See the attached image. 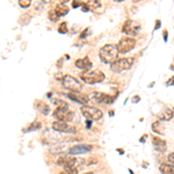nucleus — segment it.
I'll return each mask as SVG.
<instances>
[{
	"instance_id": "f257e3e1",
	"label": "nucleus",
	"mask_w": 174,
	"mask_h": 174,
	"mask_svg": "<svg viewBox=\"0 0 174 174\" xmlns=\"http://www.w3.org/2000/svg\"><path fill=\"white\" fill-rule=\"evenodd\" d=\"M117 56H118V51L116 45L114 44H106L99 51V57L101 59V62H103L105 64H113L117 59Z\"/></svg>"
},
{
	"instance_id": "f03ea898",
	"label": "nucleus",
	"mask_w": 174,
	"mask_h": 174,
	"mask_svg": "<svg viewBox=\"0 0 174 174\" xmlns=\"http://www.w3.org/2000/svg\"><path fill=\"white\" fill-rule=\"evenodd\" d=\"M105 73L99 71V70H95V71H85L82 73H80V79L88 84V85H94V84H97V82H102L105 80Z\"/></svg>"
},
{
	"instance_id": "7ed1b4c3",
	"label": "nucleus",
	"mask_w": 174,
	"mask_h": 174,
	"mask_svg": "<svg viewBox=\"0 0 174 174\" xmlns=\"http://www.w3.org/2000/svg\"><path fill=\"white\" fill-rule=\"evenodd\" d=\"M56 163H57V165L63 166L64 168H77L78 166L85 165V159L70 157V155H64V157H59Z\"/></svg>"
},
{
	"instance_id": "20e7f679",
	"label": "nucleus",
	"mask_w": 174,
	"mask_h": 174,
	"mask_svg": "<svg viewBox=\"0 0 174 174\" xmlns=\"http://www.w3.org/2000/svg\"><path fill=\"white\" fill-rule=\"evenodd\" d=\"M132 64H134V58H120V59H116L112 64L110 69L114 72H122V71H127L131 69Z\"/></svg>"
},
{
	"instance_id": "39448f33",
	"label": "nucleus",
	"mask_w": 174,
	"mask_h": 174,
	"mask_svg": "<svg viewBox=\"0 0 174 174\" xmlns=\"http://www.w3.org/2000/svg\"><path fill=\"white\" fill-rule=\"evenodd\" d=\"M62 82H63V86H64L65 88H67L69 91H71V92L80 93L81 90H82V85L78 81L76 78L71 77V76H69V74H66V76L63 77Z\"/></svg>"
},
{
	"instance_id": "423d86ee",
	"label": "nucleus",
	"mask_w": 174,
	"mask_h": 174,
	"mask_svg": "<svg viewBox=\"0 0 174 174\" xmlns=\"http://www.w3.org/2000/svg\"><path fill=\"white\" fill-rule=\"evenodd\" d=\"M80 110H81L82 115L91 121H97V120L102 118V116H103V113L100 109L92 107V106H82Z\"/></svg>"
},
{
	"instance_id": "0eeeda50",
	"label": "nucleus",
	"mask_w": 174,
	"mask_h": 174,
	"mask_svg": "<svg viewBox=\"0 0 174 174\" xmlns=\"http://www.w3.org/2000/svg\"><path fill=\"white\" fill-rule=\"evenodd\" d=\"M135 45H136L135 39H132V37H124V39H122L118 42V44L116 45V48H117L118 54H127V52L131 51L135 48Z\"/></svg>"
},
{
	"instance_id": "6e6552de",
	"label": "nucleus",
	"mask_w": 174,
	"mask_h": 174,
	"mask_svg": "<svg viewBox=\"0 0 174 174\" xmlns=\"http://www.w3.org/2000/svg\"><path fill=\"white\" fill-rule=\"evenodd\" d=\"M140 30V23L134 20H127L122 27V32L129 36H136Z\"/></svg>"
},
{
	"instance_id": "1a4fd4ad",
	"label": "nucleus",
	"mask_w": 174,
	"mask_h": 174,
	"mask_svg": "<svg viewBox=\"0 0 174 174\" xmlns=\"http://www.w3.org/2000/svg\"><path fill=\"white\" fill-rule=\"evenodd\" d=\"M52 129L56 132H64V134H77V128L65 123V122H54L52 123Z\"/></svg>"
},
{
	"instance_id": "9d476101",
	"label": "nucleus",
	"mask_w": 174,
	"mask_h": 174,
	"mask_svg": "<svg viewBox=\"0 0 174 174\" xmlns=\"http://www.w3.org/2000/svg\"><path fill=\"white\" fill-rule=\"evenodd\" d=\"M55 118H57L58 122H71L74 118V113L73 112H69L67 109H59L56 108V110L54 112Z\"/></svg>"
},
{
	"instance_id": "9b49d317",
	"label": "nucleus",
	"mask_w": 174,
	"mask_h": 174,
	"mask_svg": "<svg viewBox=\"0 0 174 174\" xmlns=\"http://www.w3.org/2000/svg\"><path fill=\"white\" fill-rule=\"evenodd\" d=\"M88 99H93L94 101H97V103H101V105H112L115 100V97H112V95H108V94H103V93H99V92H94L92 93Z\"/></svg>"
},
{
	"instance_id": "f8f14e48",
	"label": "nucleus",
	"mask_w": 174,
	"mask_h": 174,
	"mask_svg": "<svg viewBox=\"0 0 174 174\" xmlns=\"http://www.w3.org/2000/svg\"><path fill=\"white\" fill-rule=\"evenodd\" d=\"M93 149H94L93 145H90V144H80V145L72 146L69 150V153L70 155H85V153L91 152Z\"/></svg>"
},
{
	"instance_id": "ddd939ff",
	"label": "nucleus",
	"mask_w": 174,
	"mask_h": 174,
	"mask_svg": "<svg viewBox=\"0 0 174 174\" xmlns=\"http://www.w3.org/2000/svg\"><path fill=\"white\" fill-rule=\"evenodd\" d=\"M76 66L80 70H85V71H88L90 69H92L93 64L91 62V59L88 57H84V58H79L76 60Z\"/></svg>"
},
{
	"instance_id": "4468645a",
	"label": "nucleus",
	"mask_w": 174,
	"mask_h": 174,
	"mask_svg": "<svg viewBox=\"0 0 174 174\" xmlns=\"http://www.w3.org/2000/svg\"><path fill=\"white\" fill-rule=\"evenodd\" d=\"M66 97L73 101H77L79 103H82L84 106H87V103L90 102V99L87 95H84V94H80V93H69V94H65Z\"/></svg>"
},
{
	"instance_id": "2eb2a0df",
	"label": "nucleus",
	"mask_w": 174,
	"mask_h": 174,
	"mask_svg": "<svg viewBox=\"0 0 174 174\" xmlns=\"http://www.w3.org/2000/svg\"><path fill=\"white\" fill-rule=\"evenodd\" d=\"M152 143L155 145V150L157 152H165L167 150V145H166V142L158 138V137H153L152 138Z\"/></svg>"
},
{
	"instance_id": "dca6fc26",
	"label": "nucleus",
	"mask_w": 174,
	"mask_h": 174,
	"mask_svg": "<svg viewBox=\"0 0 174 174\" xmlns=\"http://www.w3.org/2000/svg\"><path fill=\"white\" fill-rule=\"evenodd\" d=\"M100 6H101L100 1H94V0H91V1H87L86 4H82V11H84V12L97 11Z\"/></svg>"
},
{
	"instance_id": "f3484780",
	"label": "nucleus",
	"mask_w": 174,
	"mask_h": 174,
	"mask_svg": "<svg viewBox=\"0 0 174 174\" xmlns=\"http://www.w3.org/2000/svg\"><path fill=\"white\" fill-rule=\"evenodd\" d=\"M54 11H55V13L57 14V16L59 18V16H64V15H66L69 13V7L66 6V4L60 2V4H58L57 7Z\"/></svg>"
},
{
	"instance_id": "a211bd4d",
	"label": "nucleus",
	"mask_w": 174,
	"mask_h": 174,
	"mask_svg": "<svg viewBox=\"0 0 174 174\" xmlns=\"http://www.w3.org/2000/svg\"><path fill=\"white\" fill-rule=\"evenodd\" d=\"M159 171L163 174H174V167L171 164H161L159 166Z\"/></svg>"
},
{
	"instance_id": "6ab92c4d",
	"label": "nucleus",
	"mask_w": 174,
	"mask_h": 174,
	"mask_svg": "<svg viewBox=\"0 0 174 174\" xmlns=\"http://www.w3.org/2000/svg\"><path fill=\"white\" fill-rule=\"evenodd\" d=\"M159 117H160L161 121H170V120L173 118V110L170 109V108H166V109L159 115Z\"/></svg>"
},
{
	"instance_id": "aec40b11",
	"label": "nucleus",
	"mask_w": 174,
	"mask_h": 174,
	"mask_svg": "<svg viewBox=\"0 0 174 174\" xmlns=\"http://www.w3.org/2000/svg\"><path fill=\"white\" fill-rule=\"evenodd\" d=\"M152 130L155 131V134H159V135H164L165 134V129H164L161 122H155L152 124Z\"/></svg>"
},
{
	"instance_id": "412c9836",
	"label": "nucleus",
	"mask_w": 174,
	"mask_h": 174,
	"mask_svg": "<svg viewBox=\"0 0 174 174\" xmlns=\"http://www.w3.org/2000/svg\"><path fill=\"white\" fill-rule=\"evenodd\" d=\"M36 107H37L39 110H41V113H42L43 115H48V114H49V112H50V108H49V106H48L47 103L42 102V101H39V102H37V103H36Z\"/></svg>"
},
{
	"instance_id": "4be33fe9",
	"label": "nucleus",
	"mask_w": 174,
	"mask_h": 174,
	"mask_svg": "<svg viewBox=\"0 0 174 174\" xmlns=\"http://www.w3.org/2000/svg\"><path fill=\"white\" fill-rule=\"evenodd\" d=\"M52 102H54L55 105H57V108H59V109H67V108H69V105H67L65 101H62V100H59V99L52 100Z\"/></svg>"
},
{
	"instance_id": "5701e85b",
	"label": "nucleus",
	"mask_w": 174,
	"mask_h": 174,
	"mask_svg": "<svg viewBox=\"0 0 174 174\" xmlns=\"http://www.w3.org/2000/svg\"><path fill=\"white\" fill-rule=\"evenodd\" d=\"M32 19V16L29 15V14H23V15H21L19 19V23L20 24H22V26H26V24H28L29 23V21Z\"/></svg>"
},
{
	"instance_id": "b1692460",
	"label": "nucleus",
	"mask_w": 174,
	"mask_h": 174,
	"mask_svg": "<svg viewBox=\"0 0 174 174\" xmlns=\"http://www.w3.org/2000/svg\"><path fill=\"white\" fill-rule=\"evenodd\" d=\"M41 127H42V124H41V122H34L32 125H29V128L28 129H26V132H28V131H35V130H39L41 129Z\"/></svg>"
},
{
	"instance_id": "393cba45",
	"label": "nucleus",
	"mask_w": 174,
	"mask_h": 174,
	"mask_svg": "<svg viewBox=\"0 0 174 174\" xmlns=\"http://www.w3.org/2000/svg\"><path fill=\"white\" fill-rule=\"evenodd\" d=\"M58 33H60V34H66L67 33V23L66 22L60 23V26L58 27Z\"/></svg>"
},
{
	"instance_id": "a878e982",
	"label": "nucleus",
	"mask_w": 174,
	"mask_h": 174,
	"mask_svg": "<svg viewBox=\"0 0 174 174\" xmlns=\"http://www.w3.org/2000/svg\"><path fill=\"white\" fill-rule=\"evenodd\" d=\"M30 4H32V1H30V0H20L19 1V5L21 6V7H23V8L29 7V6H30Z\"/></svg>"
},
{
	"instance_id": "bb28decb",
	"label": "nucleus",
	"mask_w": 174,
	"mask_h": 174,
	"mask_svg": "<svg viewBox=\"0 0 174 174\" xmlns=\"http://www.w3.org/2000/svg\"><path fill=\"white\" fill-rule=\"evenodd\" d=\"M49 19L51 20V21H54V22H56L58 20V16H57V14L55 13V11H50V12H49Z\"/></svg>"
},
{
	"instance_id": "cd10ccee",
	"label": "nucleus",
	"mask_w": 174,
	"mask_h": 174,
	"mask_svg": "<svg viewBox=\"0 0 174 174\" xmlns=\"http://www.w3.org/2000/svg\"><path fill=\"white\" fill-rule=\"evenodd\" d=\"M167 160L170 161V164H171V165H173V161H174V153L173 152H171V153L168 155V157H167Z\"/></svg>"
},
{
	"instance_id": "c85d7f7f",
	"label": "nucleus",
	"mask_w": 174,
	"mask_h": 174,
	"mask_svg": "<svg viewBox=\"0 0 174 174\" xmlns=\"http://www.w3.org/2000/svg\"><path fill=\"white\" fill-rule=\"evenodd\" d=\"M80 6H82V2L81 1H72V7L77 8V7H80Z\"/></svg>"
},
{
	"instance_id": "c756f323",
	"label": "nucleus",
	"mask_w": 174,
	"mask_h": 174,
	"mask_svg": "<svg viewBox=\"0 0 174 174\" xmlns=\"http://www.w3.org/2000/svg\"><path fill=\"white\" fill-rule=\"evenodd\" d=\"M90 33H91V32H90V28H87V29H86V30H84V33L80 35V39H85V36H87Z\"/></svg>"
},
{
	"instance_id": "7c9ffc66",
	"label": "nucleus",
	"mask_w": 174,
	"mask_h": 174,
	"mask_svg": "<svg viewBox=\"0 0 174 174\" xmlns=\"http://www.w3.org/2000/svg\"><path fill=\"white\" fill-rule=\"evenodd\" d=\"M63 77H64V76H63L62 73H57V74L55 76V78H56L57 80H63Z\"/></svg>"
},
{
	"instance_id": "2f4dec72",
	"label": "nucleus",
	"mask_w": 174,
	"mask_h": 174,
	"mask_svg": "<svg viewBox=\"0 0 174 174\" xmlns=\"http://www.w3.org/2000/svg\"><path fill=\"white\" fill-rule=\"evenodd\" d=\"M86 122H87V124H86L87 129H91V127H92V121H91V120H87Z\"/></svg>"
},
{
	"instance_id": "473e14b6",
	"label": "nucleus",
	"mask_w": 174,
	"mask_h": 174,
	"mask_svg": "<svg viewBox=\"0 0 174 174\" xmlns=\"http://www.w3.org/2000/svg\"><path fill=\"white\" fill-rule=\"evenodd\" d=\"M172 85H173V77H172L171 79H170V80H168V81H167V86H172Z\"/></svg>"
},
{
	"instance_id": "72a5a7b5",
	"label": "nucleus",
	"mask_w": 174,
	"mask_h": 174,
	"mask_svg": "<svg viewBox=\"0 0 174 174\" xmlns=\"http://www.w3.org/2000/svg\"><path fill=\"white\" fill-rule=\"evenodd\" d=\"M161 23H160V21L159 20H157V23H155V30H157L158 28H159V26H160Z\"/></svg>"
},
{
	"instance_id": "f704fd0d",
	"label": "nucleus",
	"mask_w": 174,
	"mask_h": 174,
	"mask_svg": "<svg viewBox=\"0 0 174 174\" xmlns=\"http://www.w3.org/2000/svg\"><path fill=\"white\" fill-rule=\"evenodd\" d=\"M164 39H165V42L167 41V32H166V30L164 32Z\"/></svg>"
},
{
	"instance_id": "c9c22d12",
	"label": "nucleus",
	"mask_w": 174,
	"mask_h": 174,
	"mask_svg": "<svg viewBox=\"0 0 174 174\" xmlns=\"http://www.w3.org/2000/svg\"><path fill=\"white\" fill-rule=\"evenodd\" d=\"M62 63H63V59H60V60H59V62H58V63H57V66H58V67H60V65H62Z\"/></svg>"
},
{
	"instance_id": "e433bc0d",
	"label": "nucleus",
	"mask_w": 174,
	"mask_h": 174,
	"mask_svg": "<svg viewBox=\"0 0 174 174\" xmlns=\"http://www.w3.org/2000/svg\"><path fill=\"white\" fill-rule=\"evenodd\" d=\"M47 97H52V93H51V92H49V93L47 94Z\"/></svg>"
},
{
	"instance_id": "4c0bfd02",
	"label": "nucleus",
	"mask_w": 174,
	"mask_h": 174,
	"mask_svg": "<svg viewBox=\"0 0 174 174\" xmlns=\"http://www.w3.org/2000/svg\"><path fill=\"white\" fill-rule=\"evenodd\" d=\"M117 150H118V152H120V153H124V151H122L121 149H117Z\"/></svg>"
},
{
	"instance_id": "58836bf2",
	"label": "nucleus",
	"mask_w": 174,
	"mask_h": 174,
	"mask_svg": "<svg viewBox=\"0 0 174 174\" xmlns=\"http://www.w3.org/2000/svg\"><path fill=\"white\" fill-rule=\"evenodd\" d=\"M137 101H139V97H135V102H137Z\"/></svg>"
},
{
	"instance_id": "ea45409f",
	"label": "nucleus",
	"mask_w": 174,
	"mask_h": 174,
	"mask_svg": "<svg viewBox=\"0 0 174 174\" xmlns=\"http://www.w3.org/2000/svg\"><path fill=\"white\" fill-rule=\"evenodd\" d=\"M59 174H67V173H66L65 171H63V172H60V173H59Z\"/></svg>"
},
{
	"instance_id": "a19ab883",
	"label": "nucleus",
	"mask_w": 174,
	"mask_h": 174,
	"mask_svg": "<svg viewBox=\"0 0 174 174\" xmlns=\"http://www.w3.org/2000/svg\"><path fill=\"white\" fill-rule=\"evenodd\" d=\"M86 174H94L93 172H90V173H86Z\"/></svg>"
}]
</instances>
